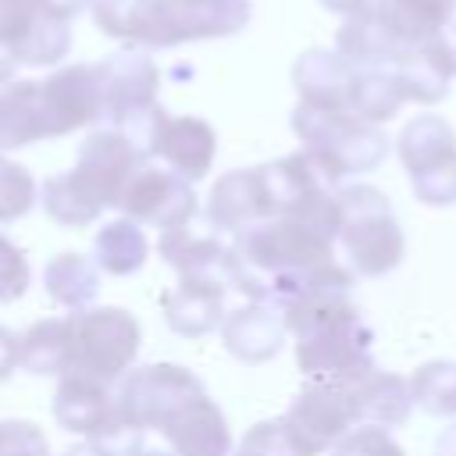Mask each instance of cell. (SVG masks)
<instances>
[{
  "instance_id": "cell-19",
  "label": "cell",
  "mask_w": 456,
  "mask_h": 456,
  "mask_svg": "<svg viewBox=\"0 0 456 456\" xmlns=\"http://www.w3.org/2000/svg\"><path fill=\"white\" fill-rule=\"evenodd\" d=\"M43 285L57 306L86 310L100 296V267H96V260H89L82 253H57L46 260Z\"/></svg>"
},
{
  "instance_id": "cell-25",
  "label": "cell",
  "mask_w": 456,
  "mask_h": 456,
  "mask_svg": "<svg viewBox=\"0 0 456 456\" xmlns=\"http://www.w3.org/2000/svg\"><path fill=\"white\" fill-rule=\"evenodd\" d=\"M32 207H36L32 175L21 164L0 157V224H11L18 217H25Z\"/></svg>"
},
{
  "instance_id": "cell-9",
  "label": "cell",
  "mask_w": 456,
  "mask_h": 456,
  "mask_svg": "<svg viewBox=\"0 0 456 456\" xmlns=\"http://www.w3.org/2000/svg\"><path fill=\"white\" fill-rule=\"evenodd\" d=\"M285 424L306 456L331 452L349 431L367 428L360 395H356V381L306 378V385L296 392V399L285 410Z\"/></svg>"
},
{
  "instance_id": "cell-1",
  "label": "cell",
  "mask_w": 456,
  "mask_h": 456,
  "mask_svg": "<svg viewBox=\"0 0 456 456\" xmlns=\"http://www.w3.org/2000/svg\"><path fill=\"white\" fill-rule=\"evenodd\" d=\"M239 260L264 289V303L289 310L310 296L349 292L353 271L335 256V235L310 221L274 217L232 235Z\"/></svg>"
},
{
  "instance_id": "cell-28",
  "label": "cell",
  "mask_w": 456,
  "mask_h": 456,
  "mask_svg": "<svg viewBox=\"0 0 456 456\" xmlns=\"http://www.w3.org/2000/svg\"><path fill=\"white\" fill-rule=\"evenodd\" d=\"M0 456H50V445L32 420H0Z\"/></svg>"
},
{
  "instance_id": "cell-32",
  "label": "cell",
  "mask_w": 456,
  "mask_h": 456,
  "mask_svg": "<svg viewBox=\"0 0 456 456\" xmlns=\"http://www.w3.org/2000/svg\"><path fill=\"white\" fill-rule=\"evenodd\" d=\"M328 7H335V11H342V14H356V11H363L370 0H324Z\"/></svg>"
},
{
  "instance_id": "cell-27",
  "label": "cell",
  "mask_w": 456,
  "mask_h": 456,
  "mask_svg": "<svg viewBox=\"0 0 456 456\" xmlns=\"http://www.w3.org/2000/svg\"><path fill=\"white\" fill-rule=\"evenodd\" d=\"M331 456H406V452H403V445L388 435V428L367 424V428L349 431V435L331 449Z\"/></svg>"
},
{
  "instance_id": "cell-16",
  "label": "cell",
  "mask_w": 456,
  "mask_h": 456,
  "mask_svg": "<svg viewBox=\"0 0 456 456\" xmlns=\"http://www.w3.org/2000/svg\"><path fill=\"white\" fill-rule=\"evenodd\" d=\"M160 435L171 442L175 456H235L228 420L207 392L189 399L178 413H171Z\"/></svg>"
},
{
  "instance_id": "cell-18",
  "label": "cell",
  "mask_w": 456,
  "mask_h": 456,
  "mask_svg": "<svg viewBox=\"0 0 456 456\" xmlns=\"http://www.w3.org/2000/svg\"><path fill=\"white\" fill-rule=\"evenodd\" d=\"M150 150L157 157L167 160V167L182 178H203L210 171V160H214V132L210 125L196 121V118H175V121H164L157 125L153 139H150Z\"/></svg>"
},
{
  "instance_id": "cell-3",
  "label": "cell",
  "mask_w": 456,
  "mask_h": 456,
  "mask_svg": "<svg viewBox=\"0 0 456 456\" xmlns=\"http://www.w3.org/2000/svg\"><path fill=\"white\" fill-rule=\"evenodd\" d=\"M146 167V153L114 132H96L78 153V167L43 182V210L61 228H86L103 207H118L128 182Z\"/></svg>"
},
{
  "instance_id": "cell-20",
  "label": "cell",
  "mask_w": 456,
  "mask_h": 456,
  "mask_svg": "<svg viewBox=\"0 0 456 456\" xmlns=\"http://www.w3.org/2000/svg\"><path fill=\"white\" fill-rule=\"evenodd\" d=\"M356 395H360V410H363V424H378V428H399L410 417L413 406V392L410 381L388 370H370L363 378H356Z\"/></svg>"
},
{
  "instance_id": "cell-14",
  "label": "cell",
  "mask_w": 456,
  "mask_h": 456,
  "mask_svg": "<svg viewBox=\"0 0 456 456\" xmlns=\"http://www.w3.org/2000/svg\"><path fill=\"white\" fill-rule=\"evenodd\" d=\"M228 285L221 278L210 274H185L178 278V285L164 296V321L175 335L185 338H200L214 328L224 324V299H228Z\"/></svg>"
},
{
  "instance_id": "cell-5",
  "label": "cell",
  "mask_w": 456,
  "mask_h": 456,
  "mask_svg": "<svg viewBox=\"0 0 456 456\" xmlns=\"http://www.w3.org/2000/svg\"><path fill=\"white\" fill-rule=\"evenodd\" d=\"M96 118V89L86 71H68L39 86H18L0 100V150L61 135Z\"/></svg>"
},
{
  "instance_id": "cell-24",
  "label": "cell",
  "mask_w": 456,
  "mask_h": 456,
  "mask_svg": "<svg viewBox=\"0 0 456 456\" xmlns=\"http://www.w3.org/2000/svg\"><path fill=\"white\" fill-rule=\"evenodd\" d=\"M235 456H306V452L299 449V442H296V435L289 431L285 417H278V420H260V424H253V428L242 435Z\"/></svg>"
},
{
  "instance_id": "cell-31",
  "label": "cell",
  "mask_w": 456,
  "mask_h": 456,
  "mask_svg": "<svg viewBox=\"0 0 456 456\" xmlns=\"http://www.w3.org/2000/svg\"><path fill=\"white\" fill-rule=\"evenodd\" d=\"M435 456H456V424H449V428L435 438Z\"/></svg>"
},
{
  "instance_id": "cell-30",
  "label": "cell",
  "mask_w": 456,
  "mask_h": 456,
  "mask_svg": "<svg viewBox=\"0 0 456 456\" xmlns=\"http://www.w3.org/2000/svg\"><path fill=\"white\" fill-rule=\"evenodd\" d=\"M21 360V335H14L11 328L0 324V381L11 378V370Z\"/></svg>"
},
{
  "instance_id": "cell-15",
  "label": "cell",
  "mask_w": 456,
  "mask_h": 456,
  "mask_svg": "<svg viewBox=\"0 0 456 456\" xmlns=\"http://www.w3.org/2000/svg\"><path fill=\"white\" fill-rule=\"evenodd\" d=\"M285 310L274 303H246L232 310L221 324L224 349L242 363H267L285 346Z\"/></svg>"
},
{
  "instance_id": "cell-17",
  "label": "cell",
  "mask_w": 456,
  "mask_h": 456,
  "mask_svg": "<svg viewBox=\"0 0 456 456\" xmlns=\"http://www.w3.org/2000/svg\"><path fill=\"white\" fill-rule=\"evenodd\" d=\"M207 221H210L217 232H228V235H239V232H246L249 224L267 221V196H264L260 171H256V167H246V171L224 175V178L210 189Z\"/></svg>"
},
{
  "instance_id": "cell-7",
  "label": "cell",
  "mask_w": 456,
  "mask_h": 456,
  "mask_svg": "<svg viewBox=\"0 0 456 456\" xmlns=\"http://www.w3.org/2000/svg\"><path fill=\"white\" fill-rule=\"evenodd\" d=\"M292 128L306 142V153L335 182L374 171L388 157V135L378 125L342 114V110H321V107L299 103L292 114Z\"/></svg>"
},
{
  "instance_id": "cell-4",
  "label": "cell",
  "mask_w": 456,
  "mask_h": 456,
  "mask_svg": "<svg viewBox=\"0 0 456 456\" xmlns=\"http://www.w3.org/2000/svg\"><path fill=\"white\" fill-rule=\"evenodd\" d=\"M449 21H456V0H370L338 32V50L363 68H395Z\"/></svg>"
},
{
  "instance_id": "cell-10",
  "label": "cell",
  "mask_w": 456,
  "mask_h": 456,
  "mask_svg": "<svg viewBox=\"0 0 456 456\" xmlns=\"http://www.w3.org/2000/svg\"><path fill=\"white\" fill-rule=\"evenodd\" d=\"M399 160L410 189L428 207L456 203V132L438 114H417L399 132Z\"/></svg>"
},
{
  "instance_id": "cell-23",
  "label": "cell",
  "mask_w": 456,
  "mask_h": 456,
  "mask_svg": "<svg viewBox=\"0 0 456 456\" xmlns=\"http://www.w3.org/2000/svg\"><path fill=\"white\" fill-rule=\"evenodd\" d=\"M413 406L428 417H456V363L452 360H428L410 378Z\"/></svg>"
},
{
  "instance_id": "cell-6",
  "label": "cell",
  "mask_w": 456,
  "mask_h": 456,
  "mask_svg": "<svg viewBox=\"0 0 456 456\" xmlns=\"http://www.w3.org/2000/svg\"><path fill=\"white\" fill-rule=\"evenodd\" d=\"M346 264L360 278H381L406 256V235L392 214V203L374 185L338 189V235Z\"/></svg>"
},
{
  "instance_id": "cell-33",
  "label": "cell",
  "mask_w": 456,
  "mask_h": 456,
  "mask_svg": "<svg viewBox=\"0 0 456 456\" xmlns=\"http://www.w3.org/2000/svg\"><path fill=\"white\" fill-rule=\"evenodd\" d=\"M132 456H175V452H164V449H150V445H139Z\"/></svg>"
},
{
  "instance_id": "cell-29",
  "label": "cell",
  "mask_w": 456,
  "mask_h": 456,
  "mask_svg": "<svg viewBox=\"0 0 456 456\" xmlns=\"http://www.w3.org/2000/svg\"><path fill=\"white\" fill-rule=\"evenodd\" d=\"M420 50H424V57H428L449 82L456 78V21H449V25H445L428 46H420Z\"/></svg>"
},
{
  "instance_id": "cell-26",
  "label": "cell",
  "mask_w": 456,
  "mask_h": 456,
  "mask_svg": "<svg viewBox=\"0 0 456 456\" xmlns=\"http://www.w3.org/2000/svg\"><path fill=\"white\" fill-rule=\"evenodd\" d=\"M28 281H32V267H28V256L0 232V303H14L28 292Z\"/></svg>"
},
{
  "instance_id": "cell-22",
  "label": "cell",
  "mask_w": 456,
  "mask_h": 456,
  "mask_svg": "<svg viewBox=\"0 0 456 456\" xmlns=\"http://www.w3.org/2000/svg\"><path fill=\"white\" fill-rule=\"evenodd\" d=\"M21 370L28 374H68V317H50L21 335Z\"/></svg>"
},
{
  "instance_id": "cell-21",
  "label": "cell",
  "mask_w": 456,
  "mask_h": 456,
  "mask_svg": "<svg viewBox=\"0 0 456 456\" xmlns=\"http://www.w3.org/2000/svg\"><path fill=\"white\" fill-rule=\"evenodd\" d=\"M146 253L150 242L142 235V224H135L132 217L107 221L93 239V260L107 274H135L146 264Z\"/></svg>"
},
{
  "instance_id": "cell-13",
  "label": "cell",
  "mask_w": 456,
  "mask_h": 456,
  "mask_svg": "<svg viewBox=\"0 0 456 456\" xmlns=\"http://www.w3.org/2000/svg\"><path fill=\"white\" fill-rule=\"evenodd\" d=\"M53 420L64 431L86 435V438H107L114 431H121V417H118V403L114 392H107L103 381L93 378H78V374H64L53 403H50Z\"/></svg>"
},
{
  "instance_id": "cell-11",
  "label": "cell",
  "mask_w": 456,
  "mask_h": 456,
  "mask_svg": "<svg viewBox=\"0 0 456 456\" xmlns=\"http://www.w3.org/2000/svg\"><path fill=\"white\" fill-rule=\"evenodd\" d=\"M203 392H207L203 381L178 363H146L128 370L121 381H114V403L121 424L142 435L150 428H164L171 413H178L189 399Z\"/></svg>"
},
{
  "instance_id": "cell-8",
  "label": "cell",
  "mask_w": 456,
  "mask_h": 456,
  "mask_svg": "<svg viewBox=\"0 0 456 456\" xmlns=\"http://www.w3.org/2000/svg\"><path fill=\"white\" fill-rule=\"evenodd\" d=\"M142 328L121 306H86L68 314V374L121 381L139 353Z\"/></svg>"
},
{
  "instance_id": "cell-12",
  "label": "cell",
  "mask_w": 456,
  "mask_h": 456,
  "mask_svg": "<svg viewBox=\"0 0 456 456\" xmlns=\"http://www.w3.org/2000/svg\"><path fill=\"white\" fill-rule=\"evenodd\" d=\"M118 210L125 217H132L135 224L171 232V228H185V221L196 214V192H192L189 178L146 164L128 182Z\"/></svg>"
},
{
  "instance_id": "cell-2",
  "label": "cell",
  "mask_w": 456,
  "mask_h": 456,
  "mask_svg": "<svg viewBox=\"0 0 456 456\" xmlns=\"http://www.w3.org/2000/svg\"><path fill=\"white\" fill-rule=\"evenodd\" d=\"M285 324L296 338V363L317 381H356L370 374L374 331L349 303V292H324L285 310Z\"/></svg>"
}]
</instances>
